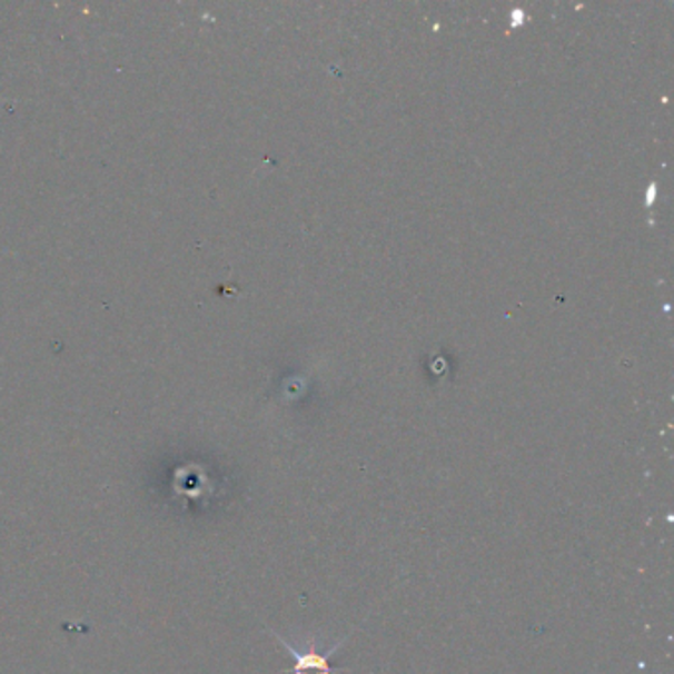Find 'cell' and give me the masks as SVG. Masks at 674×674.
Masks as SVG:
<instances>
[{"instance_id": "cell-1", "label": "cell", "mask_w": 674, "mask_h": 674, "mask_svg": "<svg viewBox=\"0 0 674 674\" xmlns=\"http://www.w3.org/2000/svg\"><path fill=\"white\" fill-rule=\"evenodd\" d=\"M274 635H276L277 641H279V643H281V645L289 651V653H291V657H294L295 661V674H337L338 668L329 665V657L330 655H335L338 648L343 647V643L350 637V635H346L345 640L338 641L335 647H330L327 653L319 655V653L315 651V643H313L309 651L301 653V651H297V648H295L289 641H285L284 637H279L277 633H274Z\"/></svg>"}]
</instances>
